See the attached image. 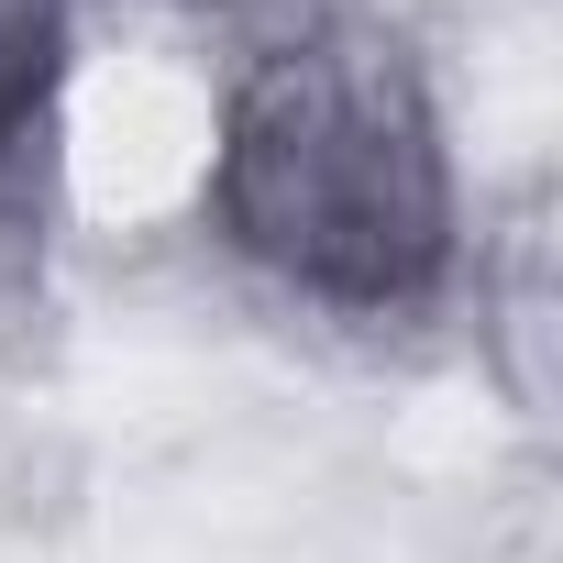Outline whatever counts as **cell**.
I'll return each mask as SVG.
<instances>
[{"instance_id": "2", "label": "cell", "mask_w": 563, "mask_h": 563, "mask_svg": "<svg viewBox=\"0 0 563 563\" xmlns=\"http://www.w3.org/2000/svg\"><path fill=\"white\" fill-rule=\"evenodd\" d=\"M67 100V0H0V199H23V177L56 144Z\"/></svg>"}, {"instance_id": "1", "label": "cell", "mask_w": 563, "mask_h": 563, "mask_svg": "<svg viewBox=\"0 0 563 563\" xmlns=\"http://www.w3.org/2000/svg\"><path fill=\"white\" fill-rule=\"evenodd\" d=\"M210 232L310 310H431L464 254V188L409 45L376 23H310L265 45L221 100Z\"/></svg>"}]
</instances>
